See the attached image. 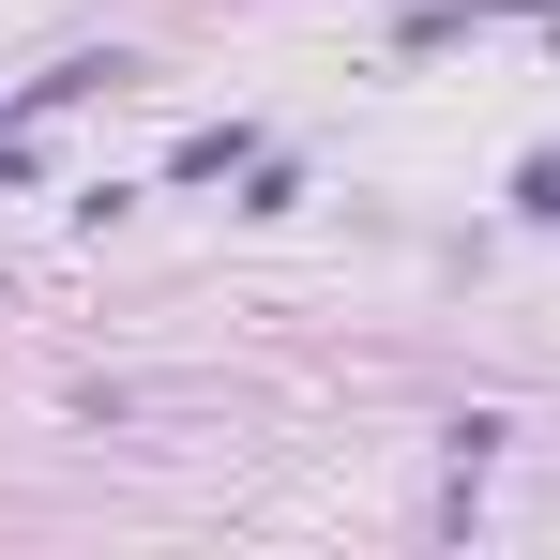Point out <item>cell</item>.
Segmentation results:
<instances>
[{
    "mask_svg": "<svg viewBox=\"0 0 560 560\" xmlns=\"http://www.w3.org/2000/svg\"><path fill=\"white\" fill-rule=\"evenodd\" d=\"M152 61L137 46H61V61H31L15 92H0V121H77V106H106V92H137Z\"/></svg>",
    "mask_w": 560,
    "mask_h": 560,
    "instance_id": "cell-1",
    "label": "cell"
},
{
    "mask_svg": "<svg viewBox=\"0 0 560 560\" xmlns=\"http://www.w3.org/2000/svg\"><path fill=\"white\" fill-rule=\"evenodd\" d=\"M469 31H560V0H409L394 15V61H440Z\"/></svg>",
    "mask_w": 560,
    "mask_h": 560,
    "instance_id": "cell-2",
    "label": "cell"
},
{
    "mask_svg": "<svg viewBox=\"0 0 560 560\" xmlns=\"http://www.w3.org/2000/svg\"><path fill=\"white\" fill-rule=\"evenodd\" d=\"M243 152H258V121L228 106V121H183V137H167V167H152V183H167V197H197V183H243Z\"/></svg>",
    "mask_w": 560,
    "mask_h": 560,
    "instance_id": "cell-3",
    "label": "cell"
},
{
    "mask_svg": "<svg viewBox=\"0 0 560 560\" xmlns=\"http://www.w3.org/2000/svg\"><path fill=\"white\" fill-rule=\"evenodd\" d=\"M303 197H318V167H303V152H273V137H258V152H243V183H228V212H243V228H288V212H303Z\"/></svg>",
    "mask_w": 560,
    "mask_h": 560,
    "instance_id": "cell-4",
    "label": "cell"
},
{
    "mask_svg": "<svg viewBox=\"0 0 560 560\" xmlns=\"http://www.w3.org/2000/svg\"><path fill=\"white\" fill-rule=\"evenodd\" d=\"M500 212H515V228H560V137H530V152L500 167Z\"/></svg>",
    "mask_w": 560,
    "mask_h": 560,
    "instance_id": "cell-5",
    "label": "cell"
},
{
    "mask_svg": "<svg viewBox=\"0 0 560 560\" xmlns=\"http://www.w3.org/2000/svg\"><path fill=\"white\" fill-rule=\"evenodd\" d=\"M500 440H515V424H500V409H455V424H440V455H455V515H469V485H485V469H500Z\"/></svg>",
    "mask_w": 560,
    "mask_h": 560,
    "instance_id": "cell-6",
    "label": "cell"
},
{
    "mask_svg": "<svg viewBox=\"0 0 560 560\" xmlns=\"http://www.w3.org/2000/svg\"><path fill=\"white\" fill-rule=\"evenodd\" d=\"M46 183V121H0V197H31Z\"/></svg>",
    "mask_w": 560,
    "mask_h": 560,
    "instance_id": "cell-7",
    "label": "cell"
}]
</instances>
